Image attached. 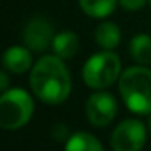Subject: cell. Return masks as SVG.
<instances>
[{
    "label": "cell",
    "instance_id": "cell-1",
    "mask_svg": "<svg viewBox=\"0 0 151 151\" xmlns=\"http://www.w3.org/2000/svg\"><path fill=\"white\" fill-rule=\"evenodd\" d=\"M33 93L50 106L62 104L72 91V76L59 55H44L34 63L29 76Z\"/></svg>",
    "mask_w": 151,
    "mask_h": 151
},
{
    "label": "cell",
    "instance_id": "cell-2",
    "mask_svg": "<svg viewBox=\"0 0 151 151\" xmlns=\"http://www.w3.org/2000/svg\"><path fill=\"white\" fill-rule=\"evenodd\" d=\"M119 93L125 106L135 114H151V70L130 67L119 78Z\"/></svg>",
    "mask_w": 151,
    "mask_h": 151
},
{
    "label": "cell",
    "instance_id": "cell-3",
    "mask_svg": "<svg viewBox=\"0 0 151 151\" xmlns=\"http://www.w3.org/2000/svg\"><path fill=\"white\" fill-rule=\"evenodd\" d=\"M34 102L21 88L4 91L0 98V127L4 130H18L31 120Z\"/></svg>",
    "mask_w": 151,
    "mask_h": 151
},
{
    "label": "cell",
    "instance_id": "cell-4",
    "mask_svg": "<svg viewBox=\"0 0 151 151\" xmlns=\"http://www.w3.org/2000/svg\"><path fill=\"white\" fill-rule=\"evenodd\" d=\"M120 59L112 50H102L86 60L83 81L93 89H104L120 78Z\"/></svg>",
    "mask_w": 151,
    "mask_h": 151
},
{
    "label": "cell",
    "instance_id": "cell-5",
    "mask_svg": "<svg viewBox=\"0 0 151 151\" xmlns=\"http://www.w3.org/2000/svg\"><path fill=\"white\" fill-rule=\"evenodd\" d=\"M146 141V127L137 119H127L114 128L111 146L114 151H140Z\"/></svg>",
    "mask_w": 151,
    "mask_h": 151
},
{
    "label": "cell",
    "instance_id": "cell-6",
    "mask_svg": "<svg viewBox=\"0 0 151 151\" xmlns=\"http://www.w3.org/2000/svg\"><path fill=\"white\" fill-rule=\"evenodd\" d=\"M23 42L29 50L44 52L54 42V24L46 17H33L23 29Z\"/></svg>",
    "mask_w": 151,
    "mask_h": 151
},
{
    "label": "cell",
    "instance_id": "cell-7",
    "mask_svg": "<svg viewBox=\"0 0 151 151\" xmlns=\"http://www.w3.org/2000/svg\"><path fill=\"white\" fill-rule=\"evenodd\" d=\"M117 114L115 98L107 91H98L86 101V119L94 127H106Z\"/></svg>",
    "mask_w": 151,
    "mask_h": 151
},
{
    "label": "cell",
    "instance_id": "cell-8",
    "mask_svg": "<svg viewBox=\"0 0 151 151\" xmlns=\"http://www.w3.org/2000/svg\"><path fill=\"white\" fill-rule=\"evenodd\" d=\"M2 63H4L5 70L20 75V73H24L26 70L31 68L33 57H31V52L28 47L13 46L5 50L4 57H2Z\"/></svg>",
    "mask_w": 151,
    "mask_h": 151
},
{
    "label": "cell",
    "instance_id": "cell-9",
    "mask_svg": "<svg viewBox=\"0 0 151 151\" xmlns=\"http://www.w3.org/2000/svg\"><path fill=\"white\" fill-rule=\"evenodd\" d=\"M52 49L60 59H72L80 49V39L73 31H62L54 37Z\"/></svg>",
    "mask_w": 151,
    "mask_h": 151
},
{
    "label": "cell",
    "instance_id": "cell-10",
    "mask_svg": "<svg viewBox=\"0 0 151 151\" xmlns=\"http://www.w3.org/2000/svg\"><path fill=\"white\" fill-rule=\"evenodd\" d=\"M94 39L102 50H112L120 42V28L112 21H102L96 28Z\"/></svg>",
    "mask_w": 151,
    "mask_h": 151
},
{
    "label": "cell",
    "instance_id": "cell-11",
    "mask_svg": "<svg viewBox=\"0 0 151 151\" xmlns=\"http://www.w3.org/2000/svg\"><path fill=\"white\" fill-rule=\"evenodd\" d=\"M132 59L140 65H150L151 63V36L148 34H137L130 41L128 46Z\"/></svg>",
    "mask_w": 151,
    "mask_h": 151
},
{
    "label": "cell",
    "instance_id": "cell-12",
    "mask_svg": "<svg viewBox=\"0 0 151 151\" xmlns=\"http://www.w3.org/2000/svg\"><path fill=\"white\" fill-rule=\"evenodd\" d=\"M65 151H104V148L94 135L78 132L68 138L65 143Z\"/></svg>",
    "mask_w": 151,
    "mask_h": 151
},
{
    "label": "cell",
    "instance_id": "cell-13",
    "mask_svg": "<svg viewBox=\"0 0 151 151\" xmlns=\"http://www.w3.org/2000/svg\"><path fill=\"white\" fill-rule=\"evenodd\" d=\"M119 0H78L81 10L91 18H106L114 13Z\"/></svg>",
    "mask_w": 151,
    "mask_h": 151
},
{
    "label": "cell",
    "instance_id": "cell-14",
    "mask_svg": "<svg viewBox=\"0 0 151 151\" xmlns=\"http://www.w3.org/2000/svg\"><path fill=\"white\" fill-rule=\"evenodd\" d=\"M50 135H52V138L55 141H68V138L72 137L68 127L65 124H60V122L59 124H54L50 127Z\"/></svg>",
    "mask_w": 151,
    "mask_h": 151
},
{
    "label": "cell",
    "instance_id": "cell-15",
    "mask_svg": "<svg viewBox=\"0 0 151 151\" xmlns=\"http://www.w3.org/2000/svg\"><path fill=\"white\" fill-rule=\"evenodd\" d=\"M119 5H120L124 10L128 12H137L140 8H143L146 5V0H119Z\"/></svg>",
    "mask_w": 151,
    "mask_h": 151
},
{
    "label": "cell",
    "instance_id": "cell-16",
    "mask_svg": "<svg viewBox=\"0 0 151 151\" xmlns=\"http://www.w3.org/2000/svg\"><path fill=\"white\" fill-rule=\"evenodd\" d=\"M7 88H8V76H7V72H2L0 73V89L2 91H7Z\"/></svg>",
    "mask_w": 151,
    "mask_h": 151
},
{
    "label": "cell",
    "instance_id": "cell-17",
    "mask_svg": "<svg viewBox=\"0 0 151 151\" xmlns=\"http://www.w3.org/2000/svg\"><path fill=\"white\" fill-rule=\"evenodd\" d=\"M148 130H150V133H151V114H150V117H148Z\"/></svg>",
    "mask_w": 151,
    "mask_h": 151
},
{
    "label": "cell",
    "instance_id": "cell-18",
    "mask_svg": "<svg viewBox=\"0 0 151 151\" xmlns=\"http://www.w3.org/2000/svg\"><path fill=\"white\" fill-rule=\"evenodd\" d=\"M148 2H150V7H151V0H148Z\"/></svg>",
    "mask_w": 151,
    "mask_h": 151
}]
</instances>
